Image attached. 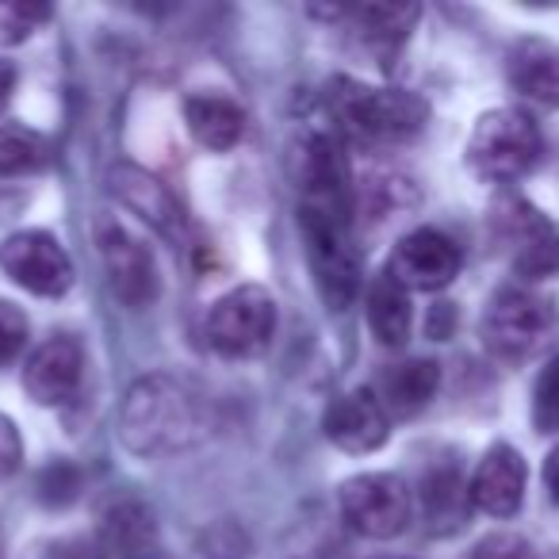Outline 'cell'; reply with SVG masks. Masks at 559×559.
<instances>
[{"mask_svg":"<svg viewBox=\"0 0 559 559\" xmlns=\"http://www.w3.org/2000/svg\"><path fill=\"white\" fill-rule=\"evenodd\" d=\"M211 433L203 395L188 380L150 372L131 383L119 411V441L134 456H177Z\"/></svg>","mask_w":559,"mask_h":559,"instance_id":"1","label":"cell"},{"mask_svg":"<svg viewBox=\"0 0 559 559\" xmlns=\"http://www.w3.org/2000/svg\"><path fill=\"white\" fill-rule=\"evenodd\" d=\"M330 111L360 142H411L426 131L429 104L406 88H372L353 78L330 85Z\"/></svg>","mask_w":559,"mask_h":559,"instance_id":"2","label":"cell"},{"mask_svg":"<svg viewBox=\"0 0 559 559\" xmlns=\"http://www.w3.org/2000/svg\"><path fill=\"white\" fill-rule=\"evenodd\" d=\"M299 230H304L314 288L326 299L330 311H345L360 292V261L349 241V218L330 207L304 203L299 207Z\"/></svg>","mask_w":559,"mask_h":559,"instance_id":"3","label":"cell"},{"mask_svg":"<svg viewBox=\"0 0 559 559\" xmlns=\"http://www.w3.org/2000/svg\"><path fill=\"white\" fill-rule=\"evenodd\" d=\"M540 131L525 111L495 108L475 123L472 139H467V165L475 169V177L510 185L540 162Z\"/></svg>","mask_w":559,"mask_h":559,"instance_id":"4","label":"cell"},{"mask_svg":"<svg viewBox=\"0 0 559 559\" xmlns=\"http://www.w3.org/2000/svg\"><path fill=\"white\" fill-rule=\"evenodd\" d=\"M276 337V299L257 284L226 292L207 314V342L218 357H261Z\"/></svg>","mask_w":559,"mask_h":559,"instance_id":"5","label":"cell"},{"mask_svg":"<svg viewBox=\"0 0 559 559\" xmlns=\"http://www.w3.org/2000/svg\"><path fill=\"white\" fill-rule=\"evenodd\" d=\"M559 314L556 304L528 288H502L483 314V345L498 360H525L548 342Z\"/></svg>","mask_w":559,"mask_h":559,"instance_id":"6","label":"cell"},{"mask_svg":"<svg viewBox=\"0 0 559 559\" xmlns=\"http://www.w3.org/2000/svg\"><path fill=\"white\" fill-rule=\"evenodd\" d=\"M96 246L104 257V272H108L111 296L131 311L157 304L162 296V276H157V261L150 253V246L131 234L116 218H100L96 223Z\"/></svg>","mask_w":559,"mask_h":559,"instance_id":"7","label":"cell"},{"mask_svg":"<svg viewBox=\"0 0 559 559\" xmlns=\"http://www.w3.org/2000/svg\"><path fill=\"white\" fill-rule=\"evenodd\" d=\"M411 490L399 475L368 472L342 483V518L368 540H391L411 525Z\"/></svg>","mask_w":559,"mask_h":559,"instance_id":"8","label":"cell"},{"mask_svg":"<svg viewBox=\"0 0 559 559\" xmlns=\"http://www.w3.org/2000/svg\"><path fill=\"white\" fill-rule=\"evenodd\" d=\"M495 234L510 253L518 276L544 280L559 272V226L544 211H536L533 203L518 200V195L498 203Z\"/></svg>","mask_w":559,"mask_h":559,"instance_id":"9","label":"cell"},{"mask_svg":"<svg viewBox=\"0 0 559 559\" xmlns=\"http://www.w3.org/2000/svg\"><path fill=\"white\" fill-rule=\"evenodd\" d=\"M0 269L43 299H58L73 288V261L50 230H20L0 241Z\"/></svg>","mask_w":559,"mask_h":559,"instance_id":"10","label":"cell"},{"mask_svg":"<svg viewBox=\"0 0 559 559\" xmlns=\"http://www.w3.org/2000/svg\"><path fill=\"white\" fill-rule=\"evenodd\" d=\"M460 264H464V253L456 241L433 226H421L395 246L388 261V276L403 284L406 292H441L460 276Z\"/></svg>","mask_w":559,"mask_h":559,"instance_id":"11","label":"cell"},{"mask_svg":"<svg viewBox=\"0 0 559 559\" xmlns=\"http://www.w3.org/2000/svg\"><path fill=\"white\" fill-rule=\"evenodd\" d=\"M108 192L116 195L131 215H139L142 223L154 226L162 238H169V241L185 238V207H180V200L173 195V188L165 185V180H157L154 173L139 169V165H131V162L111 165Z\"/></svg>","mask_w":559,"mask_h":559,"instance_id":"12","label":"cell"},{"mask_svg":"<svg viewBox=\"0 0 559 559\" xmlns=\"http://www.w3.org/2000/svg\"><path fill=\"white\" fill-rule=\"evenodd\" d=\"M322 429L326 437L337 444L342 452H353V456H365V452H376L391 433V414L383 411L380 395L368 388H353L345 391L342 399L326 406V418H322Z\"/></svg>","mask_w":559,"mask_h":559,"instance_id":"13","label":"cell"},{"mask_svg":"<svg viewBox=\"0 0 559 559\" xmlns=\"http://www.w3.org/2000/svg\"><path fill=\"white\" fill-rule=\"evenodd\" d=\"M296 162H299L296 177H299V188H304L307 203L330 207L349 218V200H353L349 162H345L334 134H311V139H304Z\"/></svg>","mask_w":559,"mask_h":559,"instance_id":"14","label":"cell"},{"mask_svg":"<svg viewBox=\"0 0 559 559\" xmlns=\"http://www.w3.org/2000/svg\"><path fill=\"white\" fill-rule=\"evenodd\" d=\"M157 518L142 498H116L104 506L93 548L100 559H154L157 556Z\"/></svg>","mask_w":559,"mask_h":559,"instance_id":"15","label":"cell"},{"mask_svg":"<svg viewBox=\"0 0 559 559\" xmlns=\"http://www.w3.org/2000/svg\"><path fill=\"white\" fill-rule=\"evenodd\" d=\"M81 376H85V349L73 337H50L27 360L24 391L39 406H62L78 395Z\"/></svg>","mask_w":559,"mask_h":559,"instance_id":"16","label":"cell"},{"mask_svg":"<svg viewBox=\"0 0 559 559\" xmlns=\"http://www.w3.org/2000/svg\"><path fill=\"white\" fill-rule=\"evenodd\" d=\"M467 490H472L475 510L490 513V518H513L521 510V498H525V460H521V452L513 444L487 449Z\"/></svg>","mask_w":559,"mask_h":559,"instance_id":"17","label":"cell"},{"mask_svg":"<svg viewBox=\"0 0 559 559\" xmlns=\"http://www.w3.org/2000/svg\"><path fill=\"white\" fill-rule=\"evenodd\" d=\"M472 513V490L456 464H437L421 479V518L433 536H452L467 525Z\"/></svg>","mask_w":559,"mask_h":559,"instance_id":"18","label":"cell"},{"mask_svg":"<svg viewBox=\"0 0 559 559\" xmlns=\"http://www.w3.org/2000/svg\"><path fill=\"white\" fill-rule=\"evenodd\" d=\"M510 85L540 108H559V47L548 39H521L510 50Z\"/></svg>","mask_w":559,"mask_h":559,"instance_id":"19","label":"cell"},{"mask_svg":"<svg viewBox=\"0 0 559 559\" xmlns=\"http://www.w3.org/2000/svg\"><path fill=\"white\" fill-rule=\"evenodd\" d=\"M185 123L200 146L223 154L238 146L246 134V111L223 93H195L185 100Z\"/></svg>","mask_w":559,"mask_h":559,"instance_id":"20","label":"cell"},{"mask_svg":"<svg viewBox=\"0 0 559 559\" xmlns=\"http://www.w3.org/2000/svg\"><path fill=\"white\" fill-rule=\"evenodd\" d=\"M437 388H441V365L437 360H403V365L383 372L380 403L395 418H414L433 403Z\"/></svg>","mask_w":559,"mask_h":559,"instance_id":"21","label":"cell"},{"mask_svg":"<svg viewBox=\"0 0 559 559\" xmlns=\"http://www.w3.org/2000/svg\"><path fill=\"white\" fill-rule=\"evenodd\" d=\"M365 311H368V326H372V337L388 349H399V345L411 337V296H406L403 284L380 272V276L368 284V296H365Z\"/></svg>","mask_w":559,"mask_h":559,"instance_id":"22","label":"cell"},{"mask_svg":"<svg viewBox=\"0 0 559 559\" xmlns=\"http://www.w3.org/2000/svg\"><path fill=\"white\" fill-rule=\"evenodd\" d=\"M50 142L39 131H27L20 123L0 127V177H24L50 165Z\"/></svg>","mask_w":559,"mask_h":559,"instance_id":"23","label":"cell"},{"mask_svg":"<svg viewBox=\"0 0 559 559\" xmlns=\"http://www.w3.org/2000/svg\"><path fill=\"white\" fill-rule=\"evenodd\" d=\"M353 20L360 24L365 39L399 43L411 35L414 20H418V4H365V9H353Z\"/></svg>","mask_w":559,"mask_h":559,"instance_id":"24","label":"cell"},{"mask_svg":"<svg viewBox=\"0 0 559 559\" xmlns=\"http://www.w3.org/2000/svg\"><path fill=\"white\" fill-rule=\"evenodd\" d=\"M81 487H85V475H81V467L70 464V460H55V464L43 467L39 479H35V495H39V502L50 506V510L73 506L81 498Z\"/></svg>","mask_w":559,"mask_h":559,"instance_id":"25","label":"cell"},{"mask_svg":"<svg viewBox=\"0 0 559 559\" xmlns=\"http://www.w3.org/2000/svg\"><path fill=\"white\" fill-rule=\"evenodd\" d=\"M50 20L47 4H24V0H0V47H16L39 24Z\"/></svg>","mask_w":559,"mask_h":559,"instance_id":"26","label":"cell"},{"mask_svg":"<svg viewBox=\"0 0 559 559\" xmlns=\"http://www.w3.org/2000/svg\"><path fill=\"white\" fill-rule=\"evenodd\" d=\"M533 426L540 433H559V357L540 368L533 388Z\"/></svg>","mask_w":559,"mask_h":559,"instance_id":"27","label":"cell"},{"mask_svg":"<svg viewBox=\"0 0 559 559\" xmlns=\"http://www.w3.org/2000/svg\"><path fill=\"white\" fill-rule=\"evenodd\" d=\"M27 330H32L27 326V314L12 299H0V368L12 365L24 353Z\"/></svg>","mask_w":559,"mask_h":559,"instance_id":"28","label":"cell"},{"mask_svg":"<svg viewBox=\"0 0 559 559\" xmlns=\"http://www.w3.org/2000/svg\"><path fill=\"white\" fill-rule=\"evenodd\" d=\"M472 559H536V551L525 536L495 533V536H487V540H479V548L472 551Z\"/></svg>","mask_w":559,"mask_h":559,"instance_id":"29","label":"cell"},{"mask_svg":"<svg viewBox=\"0 0 559 559\" xmlns=\"http://www.w3.org/2000/svg\"><path fill=\"white\" fill-rule=\"evenodd\" d=\"M24 464V444L9 414H0V479H12Z\"/></svg>","mask_w":559,"mask_h":559,"instance_id":"30","label":"cell"},{"mask_svg":"<svg viewBox=\"0 0 559 559\" xmlns=\"http://www.w3.org/2000/svg\"><path fill=\"white\" fill-rule=\"evenodd\" d=\"M43 559H100L93 548V540H62V544H50L43 551Z\"/></svg>","mask_w":559,"mask_h":559,"instance_id":"31","label":"cell"},{"mask_svg":"<svg viewBox=\"0 0 559 559\" xmlns=\"http://www.w3.org/2000/svg\"><path fill=\"white\" fill-rule=\"evenodd\" d=\"M452 326H456V311H452V304H437L433 319H429V334H433L437 342H444V337L452 334Z\"/></svg>","mask_w":559,"mask_h":559,"instance_id":"32","label":"cell"},{"mask_svg":"<svg viewBox=\"0 0 559 559\" xmlns=\"http://www.w3.org/2000/svg\"><path fill=\"white\" fill-rule=\"evenodd\" d=\"M12 93H16V66L0 62V111H4V104L12 100Z\"/></svg>","mask_w":559,"mask_h":559,"instance_id":"33","label":"cell"},{"mask_svg":"<svg viewBox=\"0 0 559 559\" xmlns=\"http://www.w3.org/2000/svg\"><path fill=\"white\" fill-rule=\"evenodd\" d=\"M544 487H548V495L559 502V449H551L548 464H544Z\"/></svg>","mask_w":559,"mask_h":559,"instance_id":"34","label":"cell"},{"mask_svg":"<svg viewBox=\"0 0 559 559\" xmlns=\"http://www.w3.org/2000/svg\"><path fill=\"white\" fill-rule=\"evenodd\" d=\"M376 559H411V556H376Z\"/></svg>","mask_w":559,"mask_h":559,"instance_id":"35","label":"cell"},{"mask_svg":"<svg viewBox=\"0 0 559 559\" xmlns=\"http://www.w3.org/2000/svg\"><path fill=\"white\" fill-rule=\"evenodd\" d=\"M0 559H4V540H0Z\"/></svg>","mask_w":559,"mask_h":559,"instance_id":"36","label":"cell"}]
</instances>
